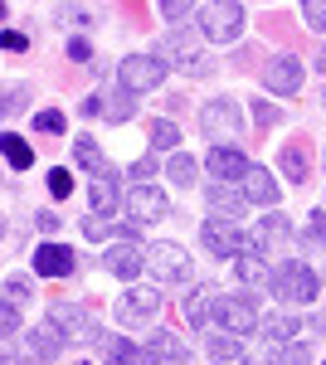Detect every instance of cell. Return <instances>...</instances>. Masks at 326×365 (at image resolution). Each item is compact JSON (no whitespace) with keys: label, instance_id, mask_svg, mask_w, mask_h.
I'll return each mask as SVG.
<instances>
[{"label":"cell","instance_id":"obj_1","mask_svg":"<svg viewBox=\"0 0 326 365\" xmlns=\"http://www.w3.org/2000/svg\"><path fill=\"white\" fill-rule=\"evenodd\" d=\"M161 83H165L161 54H127L117 63V88L122 93H156Z\"/></svg>","mask_w":326,"mask_h":365},{"label":"cell","instance_id":"obj_2","mask_svg":"<svg viewBox=\"0 0 326 365\" xmlns=\"http://www.w3.org/2000/svg\"><path fill=\"white\" fill-rule=\"evenodd\" d=\"M146 268H151V278L165 282V287H185V282L195 278L190 253L180 249V244H151V249H146Z\"/></svg>","mask_w":326,"mask_h":365},{"label":"cell","instance_id":"obj_3","mask_svg":"<svg viewBox=\"0 0 326 365\" xmlns=\"http://www.w3.org/2000/svg\"><path fill=\"white\" fill-rule=\"evenodd\" d=\"M268 287L277 297H287V302H317V292H322V287H317V273H312L307 263H297V258H292V263H277L268 273Z\"/></svg>","mask_w":326,"mask_h":365},{"label":"cell","instance_id":"obj_4","mask_svg":"<svg viewBox=\"0 0 326 365\" xmlns=\"http://www.w3.org/2000/svg\"><path fill=\"white\" fill-rule=\"evenodd\" d=\"M210 327H219V336H248L258 331V312L244 297H215L210 302Z\"/></svg>","mask_w":326,"mask_h":365},{"label":"cell","instance_id":"obj_5","mask_svg":"<svg viewBox=\"0 0 326 365\" xmlns=\"http://www.w3.org/2000/svg\"><path fill=\"white\" fill-rule=\"evenodd\" d=\"M200 127L224 146V141H234L239 132H244V108H239L234 98H215V103L200 108Z\"/></svg>","mask_w":326,"mask_h":365},{"label":"cell","instance_id":"obj_6","mask_svg":"<svg viewBox=\"0 0 326 365\" xmlns=\"http://www.w3.org/2000/svg\"><path fill=\"white\" fill-rule=\"evenodd\" d=\"M156 312H161V292L156 287H127L112 317H117V327H151Z\"/></svg>","mask_w":326,"mask_h":365},{"label":"cell","instance_id":"obj_7","mask_svg":"<svg viewBox=\"0 0 326 365\" xmlns=\"http://www.w3.org/2000/svg\"><path fill=\"white\" fill-rule=\"evenodd\" d=\"M200 29L215 39V44H229L239 29H244V5H224V0H210V5H200Z\"/></svg>","mask_w":326,"mask_h":365},{"label":"cell","instance_id":"obj_8","mask_svg":"<svg viewBox=\"0 0 326 365\" xmlns=\"http://www.w3.org/2000/svg\"><path fill=\"white\" fill-rule=\"evenodd\" d=\"M263 83L268 93H282V98H297L302 83H307V68H302L297 54H272L268 68H263Z\"/></svg>","mask_w":326,"mask_h":365},{"label":"cell","instance_id":"obj_9","mask_svg":"<svg viewBox=\"0 0 326 365\" xmlns=\"http://www.w3.org/2000/svg\"><path fill=\"white\" fill-rule=\"evenodd\" d=\"M200 244L215 253V258H239V253L253 249V244H248V234H239L229 220H205V229H200Z\"/></svg>","mask_w":326,"mask_h":365},{"label":"cell","instance_id":"obj_10","mask_svg":"<svg viewBox=\"0 0 326 365\" xmlns=\"http://www.w3.org/2000/svg\"><path fill=\"white\" fill-rule=\"evenodd\" d=\"M103 268H108L112 278H122V282H136L141 273H146V249L141 244H112L108 253H103Z\"/></svg>","mask_w":326,"mask_h":365},{"label":"cell","instance_id":"obj_11","mask_svg":"<svg viewBox=\"0 0 326 365\" xmlns=\"http://www.w3.org/2000/svg\"><path fill=\"white\" fill-rule=\"evenodd\" d=\"M127 210H132L136 225H156V220L165 215V195L151 185V180H136L132 190H127Z\"/></svg>","mask_w":326,"mask_h":365},{"label":"cell","instance_id":"obj_12","mask_svg":"<svg viewBox=\"0 0 326 365\" xmlns=\"http://www.w3.org/2000/svg\"><path fill=\"white\" fill-rule=\"evenodd\" d=\"M244 170H248V156L239 151V146H215V151H210V175H215L219 185L244 180Z\"/></svg>","mask_w":326,"mask_h":365},{"label":"cell","instance_id":"obj_13","mask_svg":"<svg viewBox=\"0 0 326 365\" xmlns=\"http://www.w3.org/2000/svg\"><path fill=\"white\" fill-rule=\"evenodd\" d=\"M34 273H39V278H68V273H73V249H63V244L34 249Z\"/></svg>","mask_w":326,"mask_h":365},{"label":"cell","instance_id":"obj_14","mask_svg":"<svg viewBox=\"0 0 326 365\" xmlns=\"http://www.w3.org/2000/svg\"><path fill=\"white\" fill-rule=\"evenodd\" d=\"M103 356L108 365H161L146 346H132L127 336H103Z\"/></svg>","mask_w":326,"mask_h":365},{"label":"cell","instance_id":"obj_15","mask_svg":"<svg viewBox=\"0 0 326 365\" xmlns=\"http://www.w3.org/2000/svg\"><path fill=\"white\" fill-rule=\"evenodd\" d=\"M25 351H29V361H54L58 351H63V336H58V327L54 322H39L34 331L25 336Z\"/></svg>","mask_w":326,"mask_h":365},{"label":"cell","instance_id":"obj_16","mask_svg":"<svg viewBox=\"0 0 326 365\" xmlns=\"http://www.w3.org/2000/svg\"><path fill=\"white\" fill-rule=\"evenodd\" d=\"M239 185H244V200H253V205H268V210L277 205V180L268 175V166H248Z\"/></svg>","mask_w":326,"mask_h":365},{"label":"cell","instance_id":"obj_17","mask_svg":"<svg viewBox=\"0 0 326 365\" xmlns=\"http://www.w3.org/2000/svg\"><path fill=\"white\" fill-rule=\"evenodd\" d=\"M54 327H58V336H73V341H88L93 336V327H88V312L73 307V302H54Z\"/></svg>","mask_w":326,"mask_h":365},{"label":"cell","instance_id":"obj_18","mask_svg":"<svg viewBox=\"0 0 326 365\" xmlns=\"http://www.w3.org/2000/svg\"><path fill=\"white\" fill-rule=\"evenodd\" d=\"M73 161H78V166L88 170L93 180H103V175L112 170V166H108V156H103V146L88 137V132H83V137H73Z\"/></svg>","mask_w":326,"mask_h":365},{"label":"cell","instance_id":"obj_19","mask_svg":"<svg viewBox=\"0 0 326 365\" xmlns=\"http://www.w3.org/2000/svg\"><path fill=\"white\" fill-rule=\"evenodd\" d=\"M234 273H239L244 287H268V258H263L258 249H248V253L234 258Z\"/></svg>","mask_w":326,"mask_h":365},{"label":"cell","instance_id":"obj_20","mask_svg":"<svg viewBox=\"0 0 326 365\" xmlns=\"http://www.w3.org/2000/svg\"><path fill=\"white\" fill-rule=\"evenodd\" d=\"M146 351L156 356V361H185L190 351H185V341H175L170 331H161V327H151V341H146Z\"/></svg>","mask_w":326,"mask_h":365},{"label":"cell","instance_id":"obj_21","mask_svg":"<svg viewBox=\"0 0 326 365\" xmlns=\"http://www.w3.org/2000/svg\"><path fill=\"white\" fill-rule=\"evenodd\" d=\"M277 166L287 170V180H307V175H312V156H307V146H302V141H292V146H282Z\"/></svg>","mask_w":326,"mask_h":365},{"label":"cell","instance_id":"obj_22","mask_svg":"<svg viewBox=\"0 0 326 365\" xmlns=\"http://www.w3.org/2000/svg\"><path fill=\"white\" fill-rule=\"evenodd\" d=\"M161 54H165V58H161L165 68H170V63H180V68H190L200 49H195V39H185V34H170V39H161Z\"/></svg>","mask_w":326,"mask_h":365},{"label":"cell","instance_id":"obj_23","mask_svg":"<svg viewBox=\"0 0 326 365\" xmlns=\"http://www.w3.org/2000/svg\"><path fill=\"white\" fill-rule=\"evenodd\" d=\"M210 210H215V220H239V215H244V195L215 185V190H210Z\"/></svg>","mask_w":326,"mask_h":365},{"label":"cell","instance_id":"obj_24","mask_svg":"<svg viewBox=\"0 0 326 365\" xmlns=\"http://www.w3.org/2000/svg\"><path fill=\"white\" fill-rule=\"evenodd\" d=\"M258 331H263L268 341L292 346V341H297V331H302V322H297V317H268V322H258Z\"/></svg>","mask_w":326,"mask_h":365},{"label":"cell","instance_id":"obj_25","mask_svg":"<svg viewBox=\"0 0 326 365\" xmlns=\"http://www.w3.org/2000/svg\"><path fill=\"white\" fill-rule=\"evenodd\" d=\"M0 151H5V161H10L15 170H29V166H34V151H29V141H25V137H15V132H5V137H0Z\"/></svg>","mask_w":326,"mask_h":365},{"label":"cell","instance_id":"obj_26","mask_svg":"<svg viewBox=\"0 0 326 365\" xmlns=\"http://www.w3.org/2000/svg\"><path fill=\"white\" fill-rule=\"evenodd\" d=\"M282 234H287V220H282V215H268V220H263V225H258V234H253V239H248V244H253V249H258V253H268L272 244H277V239H282Z\"/></svg>","mask_w":326,"mask_h":365},{"label":"cell","instance_id":"obj_27","mask_svg":"<svg viewBox=\"0 0 326 365\" xmlns=\"http://www.w3.org/2000/svg\"><path fill=\"white\" fill-rule=\"evenodd\" d=\"M210 361L244 365V346H239V336H210Z\"/></svg>","mask_w":326,"mask_h":365},{"label":"cell","instance_id":"obj_28","mask_svg":"<svg viewBox=\"0 0 326 365\" xmlns=\"http://www.w3.org/2000/svg\"><path fill=\"white\" fill-rule=\"evenodd\" d=\"M151 146H156V151H175V146H180V127H175L170 117H156V122H151Z\"/></svg>","mask_w":326,"mask_h":365},{"label":"cell","instance_id":"obj_29","mask_svg":"<svg viewBox=\"0 0 326 365\" xmlns=\"http://www.w3.org/2000/svg\"><path fill=\"white\" fill-rule=\"evenodd\" d=\"M112 205H117V180L112 175L93 180V215H112Z\"/></svg>","mask_w":326,"mask_h":365},{"label":"cell","instance_id":"obj_30","mask_svg":"<svg viewBox=\"0 0 326 365\" xmlns=\"http://www.w3.org/2000/svg\"><path fill=\"white\" fill-rule=\"evenodd\" d=\"M98 117H108V122H127V117H132V98H98Z\"/></svg>","mask_w":326,"mask_h":365},{"label":"cell","instance_id":"obj_31","mask_svg":"<svg viewBox=\"0 0 326 365\" xmlns=\"http://www.w3.org/2000/svg\"><path fill=\"white\" fill-rule=\"evenodd\" d=\"M195 175H200L195 156H175V161H170V180H175V185H195Z\"/></svg>","mask_w":326,"mask_h":365},{"label":"cell","instance_id":"obj_32","mask_svg":"<svg viewBox=\"0 0 326 365\" xmlns=\"http://www.w3.org/2000/svg\"><path fill=\"white\" fill-rule=\"evenodd\" d=\"M180 312H185V322H190V327H200V322H205V292H200V287H190Z\"/></svg>","mask_w":326,"mask_h":365},{"label":"cell","instance_id":"obj_33","mask_svg":"<svg viewBox=\"0 0 326 365\" xmlns=\"http://www.w3.org/2000/svg\"><path fill=\"white\" fill-rule=\"evenodd\" d=\"M83 234L88 239H112V220L108 215H83Z\"/></svg>","mask_w":326,"mask_h":365},{"label":"cell","instance_id":"obj_34","mask_svg":"<svg viewBox=\"0 0 326 365\" xmlns=\"http://www.w3.org/2000/svg\"><path fill=\"white\" fill-rule=\"evenodd\" d=\"M15 331H20V312H15V302H5V297H0V341L15 336Z\"/></svg>","mask_w":326,"mask_h":365},{"label":"cell","instance_id":"obj_35","mask_svg":"<svg viewBox=\"0 0 326 365\" xmlns=\"http://www.w3.org/2000/svg\"><path fill=\"white\" fill-rule=\"evenodd\" d=\"M253 117H258V127H263V132H268V127H277V122H282V113H277V108H272L268 98H258V103H253Z\"/></svg>","mask_w":326,"mask_h":365},{"label":"cell","instance_id":"obj_36","mask_svg":"<svg viewBox=\"0 0 326 365\" xmlns=\"http://www.w3.org/2000/svg\"><path fill=\"white\" fill-rule=\"evenodd\" d=\"M49 195L54 200L73 195V175H68V170H49Z\"/></svg>","mask_w":326,"mask_h":365},{"label":"cell","instance_id":"obj_37","mask_svg":"<svg viewBox=\"0 0 326 365\" xmlns=\"http://www.w3.org/2000/svg\"><path fill=\"white\" fill-rule=\"evenodd\" d=\"M34 132H49V137H58V132H63V113H54V108H49V113H39V117H34Z\"/></svg>","mask_w":326,"mask_h":365},{"label":"cell","instance_id":"obj_38","mask_svg":"<svg viewBox=\"0 0 326 365\" xmlns=\"http://www.w3.org/2000/svg\"><path fill=\"white\" fill-rule=\"evenodd\" d=\"M58 20H63V25H88L93 15H88L83 5H63V10H58Z\"/></svg>","mask_w":326,"mask_h":365},{"label":"cell","instance_id":"obj_39","mask_svg":"<svg viewBox=\"0 0 326 365\" xmlns=\"http://www.w3.org/2000/svg\"><path fill=\"white\" fill-rule=\"evenodd\" d=\"M156 170H161V161H156V156H141V161L132 166V175H136V180H151Z\"/></svg>","mask_w":326,"mask_h":365},{"label":"cell","instance_id":"obj_40","mask_svg":"<svg viewBox=\"0 0 326 365\" xmlns=\"http://www.w3.org/2000/svg\"><path fill=\"white\" fill-rule=\"evenodd\" d=\"M161 15H165V20H175V25H180V20L190 15V5H180V0H165V5H161Z\"/></svg>","mask_w":326,"mask_h":365},{"label":"cell","instance_id":"obj_41","mask_svg":"<svg viewBox=\"0 0 326 365\" xmlns=\"http://www.w3.org/2000/svg\"><path fill=\"white\" fill-rule=\"evenodd\" d=\"M5 287H10V297H15V302H25L29 292H34V287H29V278H10Z\"/></svg>","mask_w":326,"mask_h":365},{"label":"cell","instance_id":"obj_42","mask_svg":"<svg viewBox=\"0 0 326 365\" xmlns=\"http://www.w3.org/2000/svg\"><path fill=\"white\" fill-rule=\"evenodd\" d=\"M0 44H5L10 54H20V49H29V39H25V34H15V29H5V39H0Z\"/></svg>","mask_w":326,"mask_h":365},{"label":"cell","instance_id":"obj_43","mask_svg":"<svg viewBox=\"0 0 326 365\" xmlns=\"http://www.w3.org/2000/svg\"><path fill=\"white\" fill-rule=\"evenodd\" d=\"M68 58H73V63H88V58H93V49H88L83 39H68Z\"/></svg>","mask_w":326,"mask_h":365},{"label":"cell","instance_id":"obj_44","mask_svg":"<svg viewBox=\"0 0 326 365\" xmlns=\"http://www.w3.org/2000/svg\"><path fill=\"white\" fill-rule=\"evenodd\" d=\"M307 239L322 244V210H312V220H307Z\"/></svg>","mask_w":326,"mask_h":365},{"label":"cell","instance_id":"obj_45","mask_svg":"<svg viewBox=\"0 0 326 365\" xmlns=\"http://www.w3.org/2000/svg\"><path fill=\"white\" fill-rule=\"evenodd\" d=\"M302 15H307V25H312V29H322V15H326V10H322V5H317V0H312V5H307Z\"/></svg>","mask_w":326,"mask_h":365},{"label":"cell","instance_id":"obj_46","mask_svg":"<svg viewBox=\"0 0 326 365\" xmlns=\"http://www.w3.org/2000/svg\"><path fill=\"white\" fill-rule=\"evenodd\" d=\"M282 365H307V351H302V346H287V356H282Z\"/></svg>","mask_w":326,"mask_h":365},{"label":"cell","instance_id":"obj_47","mask_svg":"<svg viewBox=\"0 0 326 365\" xmlns=\"http://www.w3.org/2000/svg\"><path fill=\"white\" fill-rule=\"evenodd\" d=\"M39 229H44V234H54V229H58V215H54V210H44V215H39Z\"/></svg>","mask_w":326,"mask_h":365},{"label":"cell","instance_id":"obj_48","mask_svg":"<svg viewBox=\"0 0 326 365\" xmlns=\"http://www.w3.org/2000/svg\"><path fill=\"white\" fill-rule=\"evenodd\" d=\"M5 113H10V103H5V98H0V117H5Z\"/></svg>","mask_w":326,"mask_h":365},{"label":"cell","instance_id":"obj_49","mask_svg":"<svg viewBox=\"0 0 326 365\" xmlns=\"http://www.w3.org/2000/svg\"><path fill=\"white\" fill-rule=\"evenodd\" d=\"M0 234H5V220H0Z\"/></svg>","mask_w":326,"mask_h":365}]
</instances>
